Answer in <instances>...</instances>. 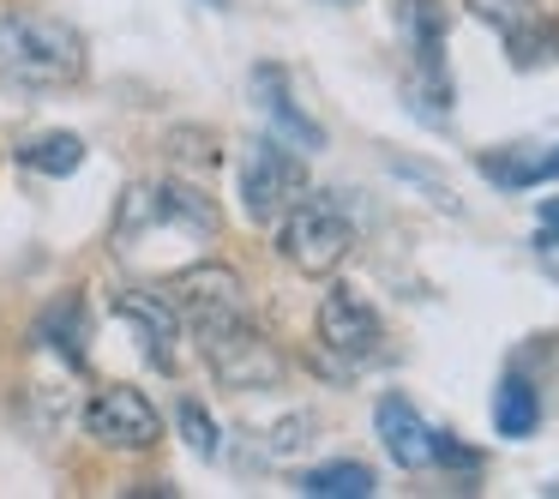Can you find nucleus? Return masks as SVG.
<instances>
[{
	"label": "nucleus",
	"mask_w": 559,
	"mask_h": 499,
	"mask_svg": "<svg viewBox=\"0 0 559 499\" xmlns=\"http://www.w3.org/2000/svg\"><path fill=\"white\" fill-rule=\"evenodd\" d=\"M223 217L199 187L187 181H139L121 193L109 223V247L127 271H139L145 283L175 277L181 265L205 259V247L217 241Z\"/></svg>",
	"instance_id": "1"
},
{
	"label": "nucleus",
	"mask_w": 559,
	"mask_h": 499,
	"mask_svg": "<svg viewBox=\"0 0 559 499\" xmlns=\"http://www.w3.org/2000/svg\"><path fill=\"white\" fill-rule=\"evenodd\" d=\"M85 37L49 13H7L0 19V85L19 91H67L85 79Z\"/></svg>",
	"instance_id": "2"
},
{
	"label": "nucleus",
	"mask_w": 559,
	"mask_h": 499,
	"mask_svg": "<svg viewBox=\"0 0 559 499\" xmlns=\"http://www.w3.org/2000/svg\"><path fill=\"white\" fill-rule=\"evenodd\" d=\"M193 343L205 373L217 379L223 391H277L289 361L283 349L253 325L247 313H217V319H193Z\"/></svg>",
	"instance_id": "3"
},
{
	"label": "nucleus",
	"mask_w": 559,
	"mask_h": 499,
	"mask_svg": "<svg viewBox=\"0 0 559 499\" xmlns=\"http://www.w3.org/2000/svg\"><path fill=\"white\" fill-rule=\"evenodd\" d=\"M277 253L289 259L301 277H331V271L355 253V229H349V217H343V205H331V199H319V193H301L277 217Z\"/></svg>",
	"instance_id": "4"
},
{
	"label": "nucleus",
	"mask_w": 559,
	"mask_h": 499,
	"mask_svg": "<svg viewBox=\"0 0 559 499\" xmlns=\"http://www.w3.org/2000/svg\"><path fill=\"white\" fill-rule=\"evenodd\" d=\"M307 193V163L283 139H253L241 145V211L253 223H277L295 199Z\"/></svg>",
	"instance_id": "5"
},
{
	"label": "nucleus",
	"mask_w": 559,
	"mask_h": 499,
	"mask_svg": "<svg viewBox=\"0 0 559 499\" xmlns=\"http://www.w3.org/2000/svg\"><path fill=\"white\" fill-rule=\"evenodd\" d=\"M319 343H325V355H337V361H343V373H355V367H367L379 355L385 325H379L373 301H367L361 289L331 283L325 301H319Z\"/></svg>",
	"instance_id": "6"
},
{
	"label": "nucleus",
	"mask_w": 559,
	"mask_h": 499,
	"mask_svg": "<svg viewBox=\"0 0 559 499\" xmlns=\"http://www.w3.org/2000/svg\"><path fill=\"white\" fill-rule=\"evenodd\" d=\"M85 433L109 451H151L163 439V415L145 391L133 385H103L85 397Z\"/></svg>",
	"instance_id": "7"
},
{
	"label": "nucleus",
	"mask_w": 559,
	"mask_h": 499,
	"mask_svg": "<svg viewBox=\"0 0 559 499\" xmlns=\"http://www.w3.org/2000/svg\"><path fill=\"white\" fill-rule=\"evenodd\" d=\"M163 295L175 301V313L193 325V319H217V313H247V289L229 265L217 259H193L175 277H163Z\"/></svg>",
	"instance_id": "8"
},
{
	"label": "nucleus",
	"mask_w": 559,
	"mask_h": 499,
	"mask_svg": "<svg viewBox=\"0 0 559 499\" xmlns=\"http://www.w3.org/2000/svg\"><path fill=\"white\" fill-rule=\"evenodd\" d=\"M253 103L265 109L271 139H283V145L301 151V157L325 151V127H319L313 115L295 103V91H289V79H283V67H253Z\"/></svg>",
	"instance_id": "9"
},
{
	"label": "nucleus",
	"mask_w": 559,
	"mask_h": 499,
	"mask_svg": "<svg viewBox=\"0 0 559 499\" xmlns=\"http://www.w3.org/2000/svg\"><path fill=\"white\" fill-rule=\"evenodd\" d=\"M115 313H121L127 325L139 331V343H145L151 367H157V373H175V343H181V313H175V301H169V295L127 289V295H115Z\"/></svg>",
	"instance_id": "10"
},
{
	"label": "nucleus",
	"mask_w": 559,
	"mask_h": 499,
	"mask_svg": "<svg viewBox=\"0 0 559 499\" xmlns=\"http://www.w3.org/2000/svg\"><path fill=\"white\" fill-rule=\"evenodd\" d=\"M373 433H379V445H385V458L397 463V470H427V463H433V427H427L421 409H415L409 397H397V391L379 397Z\"/></svg>",
	"instance_id": "11"
},
{
	"label": "nucleus",
	"mask_w": 559,
	"mask_h": 499,
	"mask_svg": "<svg viewBox=\"0 0 559 499\" xmlns=\"http://www.w3.org/2000/svg\"><path fill=\"white\" fill-rule=\"evenodd\" d=\"M445 0H397V37L409 49V73H427V79H451L445 73Z\"/></svg>",
	"instance_id": "12"
},
{
	"label": "nucleus",
	"mask_w": 559,
	"mask_h": 499,
	"mask_svg": "<svg viewBox=\"0 0 559 499\" xmlns=\"http://www.w3.org/2000/svg\"><path fill=\"white\" fill-rule=\"evenodd\" d=\"M475 169L493 187H506V193H523V187L559 181V145H547V151H481Z\"/></svg>",
	"instance_id": "13"
},
{
	"label": "nucleus",
	"mask_w": 559,
	"mask_h": 499,
	"mask_svg": "<svg viewBox=\"0 0 559 499\" xmlns=\"http://www.w3.org/2000/svg\"><path fill=\"white\" fill-rule=\"evenodd\" d=\"M37 343H43V349H55V355H67L73 367H85V343H91V313H85V301H79V295H61V301L43 313Z\"/></svg>",
	"instance_id": "14"
},
{
	"label": "nucleus",
	"mask_w": 559,
	"mask_h": 499,
	"mask_svg": "<svg viewBox=\"0 0 559 499\" xmlns=\"http://www.w3.org/2000/svg\"><path fill=\"white\" fill-rule=\"evenodd\" d=\"M493 427L499 439H530L542 427V391L530 385L523 373H506L493 391Z\"/></svg>",
	"instance_id": "15"
},
{
	"label": "nucleus",
	"mask_w": 559,
	"mask_h": 499,
	"mask_svg": "<svg viewBox=\"0 0 559 499\" xmlns=\"http://www.w3.org/2000/svg\"><path fill=\"white\" fill-rule=\"evenodd\" d=\"M301 494H307V499H373V494H379V475L367 470V463L337 458V463H319V470H307V475H301Z\"/></svg>",
	"instance_id": "16"
},
{
	"label": "nucleus",
	"mask_w": 559,
	"mask_h": 499,
	"mask_svg": "<svg viewBox=\"0 0 559 499\" xmlns=\"http://www.w3.org/2000/svg\"><path fill=\"white\" fill-rule=\"evenodd\" d=\"M506 55H511V67H518V73L554 67V61H559V19L530 13L523 25H511V31H506Z\"/></svg>",
	"instance_id": "17"
},
{
	"label": "nucleus",
	"mask_w": 559,
	"mask_h": 499,
	"mask_svg": "<svg viewBox=\"0 0 559 499\" xmlns=\"http://www.w3.org/2000/svg\"><path fill=\"white\" fill-rule=\"evenodd\" d=\"M19 163H25L31 175H49V181H67V175H79V163H85V139L79 133H37L25 151H19Z\"/></svg>",
	"instance_id": "18"
},
{
	"label": "nucleus",
	"mask_w": 559,
	"mask_h": 499,
	"mask_svg": "<svg viewBox=\"0 0 559 499\" xmlns=\"http://www.w3.org/2000/svg\"><path fill=\"white\" fill-rule=\"evenodd\" d=\"M175 421H181V439H187V445H193L199 451V458H217V421H211V409H205V403H193V397H181V403H175Z\"/></svg>",
	"instance_id": "19"
},
{
	"label": "nucleus",
	"mask_w": 559,
	"mask_h": 499,
	"mask_svg": "<svg viewBox=\"0 0 559 499\" xmlns=\"http://www.w3.org/2000/svg\"><path fill=\"white\" fill-rule=\"evenodd\" d=\"M463 7H469V13H475V19H481V25H493V31H499V37H506V31H511V25H523V19H530V13H535L530 0H463Z\"/></svg>",
	"instance_id": "20"
},
{
	"label": "nucleus",
	"mask_w": 559,
	"mask_h": 499,
	"mask_svg": "<svg viewBox=\"0 0 559 499\" xmlns=\"http://www.w3.org/2000/svg\"><path fill=\"white\" fill-rule=\"evenodd\" d=\"M433 463H445V470H463V475H475V470H481V451L457 445V433H433Z\"/></svg>",
	"instance_id": "21"
},
{
	"label": "nucleus",
	"mask_w": 559,
	"mask_h": 499,
	"mask_svg": "<svg viewBox=\"0 0 559 499\" xmlns=\"http://www.w3.org/2000/svg\"><path fill=\"white\" fill-rule=\"evenodd\" d=\"M535 217H542L547 235H559V199H542V205H535Z\"/></svg>",
	"instance_id": "22"
},
{
	"label": "nucleus",
	"mask_w": 559,
	"mask_h": 499,
	"mask_svg": "<svg viewBox=\"0 0 559 499\" xmlns=\"http://www.w3.org/2000/svg\"><path fill=\"white\" fill-rule=\"evenodd\" d=\"M205 7H217V13H223V7H229V0H205Z\"/></svg>",
	"instance_id": "23"
},
{
	"label": "nucleus",
	"mask_w": 559,
	"mask_h": 499,
	"mask_svg": "<svg viewBox=\"0 0 559 499\" xmlns=\"http://www.w3.org/2000/svg\"><path fill=\"white\" fill-rule=\"evenodd\" d=\"M331 7H355V0H331Z\"/></svg>",
	"instance_id": "24"
}]
</instances>
